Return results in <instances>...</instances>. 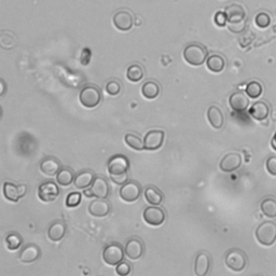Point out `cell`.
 <instances>
[{"label":"cell","mask_w":276,"mask_h":276,"mask_svg":"<svg viewBox=\"0 0 276 276\" xmlns=\"http://www.w3.org/2000/svg\"><path fill=\"white\" fill-rule=\"evenodd\" d=\"M207 50L200 43L188 44L184 50V59L189 65L201 66L207 60Z\"/></svg>","instance_id":"6da1fadb"},{"label":"cell","mask_w":276,"mask_h":276,"mask_svg":"<svg viewBox=\"0 0 276 276\" xmlns=\"http://www.w3.org/2000/svg\"><path fill=\"white\" fill-rule=\"evenodd\" d=\"M258 242L264 246H271L276 242V224L273 222H263L256 230Z\"/></svg>","instance_id":"7a4b0ae2"},{"label":"cell","mask_w":276,"mask_h":276,"mask_svg":"<svg viewBox=\"0 0 276 276\" xmlns=\"http://www.w3.org/2000/svg\"><path fill=\"white\" fill-rule=\"evenodd\" d=\"M225 262L230 270L235 272H241L245 269L247 263V257L243 250L233 248L227 252Z\"/></svg>","instance_id":"3957f363"},{"label":"cell","mask_w":276,"mask_h":276,"mask_svg":"<svg viewBox=\"0 0 276 276\" xmlns=\"http://www.w3.org/2000/svg\"><path fill=\"white\" fill-rule=\"evenodd\" d=\"M79 100L85 108H95L101 100V93L97 86L86 85L79 94Z\"/></svg>","instance_id":"277c9868"},{"label":"cell","mask_w":276,"mask_h":276,"mask_svg":"<svg viewBox=\"0 0 276 276\" xmlns=\"http://www.w3.org/2000/svg\"><path fill=\"white\" fill-rule=\"evenodd\" d=\"M125 251L119 243H112L102 250V260L108 265H118L123 261Z\"/></svg>","instance_id":"5b68a950"},{"label":"cell","mask_w":276,"mask_h":276,"mask_svg":"<svg viewBox=\"0 0 276 276\" xmlns=\"http://www.w3.org/2000/svg\"><path fill=\"white\" fill-rule=\"evenodd\" d=\"M83 194L86 198H95V199H107L109 194V185L107 180L102 177H96L93 181L92 186L89 190H84Z\"/></svg>","instance_id":"8992f818"},{"label":"cell","mask_w":276,"mask_h":276,"mask_svg":"<svg viewBox=\"0 0 276 276\" xmlns=\"http://www.w3.org/2000/svg\"><path fill=\"white\" fill-rule=\"evenodd\" d=\"M141 190H143V189H141V186L137 183V181L130 180L123 186H121L119 195L124 202L132 203L139 199Z\"/></svg>","instance_id":"52a82bcc"},{"label":"cell","mask_w":276,"mask_h":276,"mask_svg":"<svg viewBox=\"0 0 276 276\" xmlns=\"http://www.w3.org/2000/svg\"><path fill=\"white\" fill-rule=\"evenodd\" d=\"M107 169L110 175L123 174V173H128L130 169V161L123 154H116L109 159Z\"/></svg>","instance_id":"ba28073f"},{"label":"cell","mask_w":276,"mask_h":276,"mask_svg":"<svg viewBox=\"0 0 276 276\" xmlns=\"http://www.w3.org/2000/svg\"><path fill=\"white\" fill-rule=\"evenodd\" d=\"M143 218L147 225L152 227H159L164 224L165 219H167V215H165V211L162 208L152 205V206H149L144 210Z\"/></svg>","instance_id":"9c48e42d"},{"label":"cell","mask_w":276,"mask_h":276,"mask_svg":"<svg viewBox=\"0 0 276 276\" xmlns=\"http://www.w3.org/2000/svg\"><path fill=\"white\" fill-rule=\"evenodd\" d=\"M59 195L60 188L53 181H45L38 188V198L42 202H53Z\"/></svg>","instance_id":"30bf717a"},{"label":"cell","mask_w":276,"mask_h":276,"mask_svg":"<svg viewBox=\"0 0 276 276\" xmlns=\"http://www.w3.org/2000/svg\"><path fill=\"white\" fill-rule=\"evenodd\" d=\"M3 192H4L5 198L8 201L19 202L20 199H22L23 196L26 194L27 187L25 185L17 186L13 183L7 181V183H5L3 186Z\"/></svg>","instance_id":"8fae6325"},{"label":"cell","mask_w":276,"mask_h":276,"mask_svg":"<svg viewBox=\"0 0 276 276\" xmlns=\"http://www.w3.org/2000/svg\"><path fill=\"white\" fill-rule=\"evenodd\" d=\"M165 134L161 130H152L149 131L144 138V146L146 150L154 151L160 149L164 143Z\"/></svg>","instance_id":"7c38bea8"},{"label":"cell","mask_w":276,"mask_h":276,"mask_svg":"<svg viewBox=\"0 0 276 276\" xmlns=\"http://www.w3.org/2000/svg\"><path fill=\"white\" fill-rule=\"evenodd\" d=\"M124 251L128 258L132 260H138L144 255V251H145L144 243L140 239L132 238L126 242Z\"/></svg>","instance_id":"4fadbf2b"},{"label":"cell","mask_w":276,"mask_h":276,"mask_svg":"<svg viewBox=\"0 0 276 276\" xmlns=\"http://www.w3.org/2000/svg\"><path fill=\"white\" fill-rule=\"evenodd\" d=\"M113 23L118 30L128 31L133 27L134 19L131 12L126 10H120L114 15Z\"/></svg>","instance_id":"5bb4252c"},{"label":"cell","mask_w":276,"mask_h":276,"mask_svg":"<svg viewBox=\"0 0 276 276\" xmlns=\"http://www.w3.org/2000/svg\"><path fill=\"white\" fill-rule=\"evenodd\" d=\"M242 165V156L239 153H228L220 161V170L225 173H232L239 170Z\"/></svg>","instance_id":"9a60e30c"},{"label":"cell","mask_w":276,"mask_h":276,"mask_svg":"<svg viewBox=\"0 0 276 276\" xmlns=\"http://www.w3.org/2000/svg\"><path fill=\"white\" fill-rule=\"evenodd\" d=\"M211 258L208 252L201 251L195 258L194 262V272L198 276L207 275L210 270Z\"/></svg>","instance_id":"2e32d148"},{"label":"cell","mask_w":276,"mask_h":276,"mask_svg":"<svg viewBox=\"0 0 276 276\" xmlns=\"http://www.w3.org/2000/svg\"><path fill=\"white\" fill-rule=\"evenodd\" d=\"M41 256V250L39 248L36 244H28L25 247H23L19 259L23 263H31L35 262Z\"/></svg>","instance_id":"e0dca14e"},{"label":"cell","mask_w":276,"mask_h":276,"mask_svg":"<svg viewBox=\"0 0 276 276\" xmlns=\"http://www.w3.org/2000/svg\"><path fill=\"white\" fill-rule=\"evenodd\" d=\"M110 204L105 199H96L90 203L89 212L94 217H106L110 212Z\"/></svg>","instance_id":"ac0fdd59"},{"label":"cell","mask_w":276,"mask_h":276,"mask_svg":"<svg viewBox=\"0 0 276 276\" xmlns=\"http://www.w3.org/2000/svg\"><path fill=\"white\" fill-rule=\"evenodd\" d=\"M62 169L61 162L54 156H46L40 162V171L46 176L58 175Z\"/></svg>","instance_id":"d6986e66"},{"label":"cell","mask_w":276,"mask_h":276,"mask_svg":"<svg viewBox=\"0 0 276 276\" xmlns=\"http://www.w3.org/2000/svg\"><path fill=\"white\" fill-rule=\"evenodd\" d=\"M229 104L234 112L243 113L249 106V99L243 92H235L229 98Z\"/></svg>","instance_id":"ffe728a7"},{"label":"cell","mask_w":276,"mask_h":276,"mask_svg":"<svg viewBox=\"0 0 276 276\" xmlns=\"http://www.w3.org/2000/svg\"><path fill=\"white\" fill-rule=\"evenodd\" d=\"M227 18H228V22L231 23H240L245 21V17H246V12L244 10V8L241 5L238 4H233L228 6L225 10Z\"/></svg>","instance_id":"44dd1931"},{"label":"cell","mask_w":276,"mask_h":276,"mask_svg":"<svg viewBox=\"0 0 276 276\" xmlns=\"http://www.w3.org/2000/svg\"><path fill=\"white\" fill-rule=\"evenodd\" d=\"M95 174L90 170L82 171L79 173V174L76 175L75 180H74V185L77 189H80V190H84V189L89 188L92 186L93 181L95 180Z\"/></svg>","instance_id":"7402d4cb"},{"label":"cell","mask_w":276,"mask_h":276,"mask_svg":"<svg viewBox=\"0 0 276 276\" xmlns=\"http://www.w3.org/2000/svg\"><path fill=\"white\" fill-rule=\"evenodd\" d=\"M207 119L211 128L215 130H220L225 124V117L222 110L217 106H210L207 110Z\"/></svg>","instance_id":"603a6c76"},{"label":"cell","mask_w":276,"mask_h":276,"mask_svg":"<svg viewBox=\"0 0 276 276\" xmlns=\"http://www.w3.org/2000/svg\"><path fill=\"white\" fill-rule=\"evenodd\" d=\"M249 115L257 121L265 120L270 113V107L264 101H256L249 109Z\"/></svg>","instance_id":"cb8c5ba5"},{"label":"cell","mask_w":276,"mask_h":276,"mask_svg":"<svg viewBox=\"0 0 276 276\" xmlns=\"http://www.w3.org/2000/svg\"><path fill=\"white\" fill-rule=\"evenodd\" d=\"M67 227L65 223L61 222V220H58V222H54L48 230V238L52 242H60L61 240L64 239V236L66 234Z\"/></svg>","instance_id":"d4e9b609"},{"label":"cell","mask_w":276,"mask_h":276,"mask_svg":"<svg viewBox=\"0 0 276 276\" xmlns=\"http://www.w3.org/2000/svg\"><path fill=\"white\" fill-rule=\"evenodd\" d=\"M206 66L207 69L210 70L211 73H222L226 67V61L225 59L219 54H212L206 60Z\"/></svg>","instance_id":"484cf974"},{"label":"cell","mask_w":276,"mask_h":276,"mask_svg":"<svg viewBox=\"0 0 276 276\" xmlns=\"http://www.w3.org/2000/svg\"><path fill=\"white\" fill-rule=\"evenodd\" d=\"M145 199L150 205H155V206H159V205H161L164 200V195L157 188L149 186L145 189Z\"/></svg>","instance_id":"4316f807"},{"label":"cell","mask_w":276,"mask_h":276,"mask_svg":"<svg viewBox=\"0 0 276 276\" xmlns=\"http://www.w3.org/2000/svg\"><path fill=\"white\" fill-rule=\"evenodd\" d=\"M141 94L147 99H154L160 94V85L155 81H147L141 86Z\"/></svg>","instance_id":"83f0119b"},{"label":"cell","mask_w":276,"mask_h":276,"mask_svg":"<svg viewBox=\"0 0 276 276\" xmlns=\"http://www.w3.org/2000/svg\"><path fill=\"white\" fill-rule=\"evenodd\" d=\"M75 173L73 170H70L68 168L61 169V171L58 173L57 175V181L59 185L63 187H68L74 183L75 180Z\"/></svg>","instance_id":"f1b7e54d"},{"label":"cell","mask_w":276,"mask_h":276,"mask_svg":"<svg viewBox=\"0 0 276 276\" xmlns=\"http://www.w3.org/2000/svg\"><path fill=\"white\" fill-rule=\"evenodd\" d=\"M126 78L131 82H139L144 78V69L139 64H133L126 70Z\"/></svg>","instance_id":"f546056e"},{"label":"cell","mask_w":276,"mask_h":276,"mask_svg":"<svg viewBox=\"0 0 276 276\" xmlns=\"http://www.w3.org/2000/svg\"><path fill=\"white\" fill-rule=\"evenodd\" d=\"M260 209L263 212V215L269 218L276 217V200L272 198L264 199L260 204Z\"/></svg>","instance_id":"4dcf8cb0"},{"label":"cell","mask_w":276,"mask_h":276,"mask_svg":"<svg viewBox=\"0 0 276 276\" xmlns=\"http://www.w3.org/2000/svg\"><path fill=\"white\" fill-rule=\"evenodd\" d=\"M5 243H6V246L8 249L11 250V251H15V250L20 249V247L22 246L23 240H22V236L19 233L11 232L6 236Z\"/></svg>","instance_id":"1f68e13d"},{"label":"cell","mask_w":276,"mask_h":276,"mask_svg":"<svg viewBox=\"0 0 276 276\" xmlns=\"http://www.w3.org/2000/svg\"><path fill=\"white\" fill-rule=\"evenodd\" d=\"M124 141H125L126 145L136 151H140V150H143V149H145L144 141L140 139L139 136L135 135V134H132V133L126 134L125 137H124Z\"/></svg>","instance_id":"d6a6232c"},{"label":"cell","mask_w":276,"mask_h":276,"mask_svg":"<svg viewBox=\"0 0 276 276\" xmlns=\"http://www.w3.org/2000/svg\"><path fill=\"white\" fill-rule=\"evenodd\" d=\"M263 88L258 81H250L246 85V94L250 98H258L262 94Z\"/></svg>","instance_id":"836d02e7"},{"label":"cell","mask_w":276,"mask_h":276,"mask_svg":"<svg viewBox=\"0 0 276 276\" xmlns=\"http://www.w3.org/2000/svg\"><path fill=\"white\" fill-rule=\"evenodd\" d=\"M81 200H82V196H81V193L79 192H72L69 193L67 195L66 198V206L69 207V208H74V207H77L80 205L81 203Z\"/></svg>","instance_id":"e575fe53"},{"label":"cell","mask_w":276,"mask_h":276,"mask_svg":"<svg viewBox=\"0 0 276 276\" xmlns=\"http://www.w3.org/2000/svg\"><path fill=\"white\" fill-rule=\"evenodd\" d=\"M255 23H256V25L260 28H266L271 24L270 15L265 12H260L259 14H257V17L255 19Z\"/></svg>","instance_id":"d590c367"},{"label":"cell","mask_w":276,"mask_h":276,"mask_svg":"<svg viewBox=\"0 0 276 276\" xmlns=\"http://www.w3.org/2000/svg\"><path fill=\"white\" fill-rule=\"evenodd\" d=\"M106 92L110 96H117L119 95L121 92V84L117 80H112L106 84Z\"/></svg>","instance_id":"8d00e7d4"},{"label":"cell","mask_w":276,"mask_h":276,"mask_svg":"<svg viewBox=\"0 0 276 276\" xmlns=\"http://www.w3.org/2000/svg\"><path fill=\"white\" fill-rule=\"evenodd\" d=\"M131 272H132L131 264H129L128 262H125V261L120 262L116 267V273L118 275H120V276H126V275L131 274Z\"/></svg>","instance_id":"74e56055"},{"label":"cell","mask_w":276,"mask_h":276,"mask_svg":"<svg viewBox=\"0 0 276 276\" xmlns=\"http://www.w3.org/2000/svg\"><path fill=\"white\" fill-rule=\"evenodd\" d=\"M214 22H215V24L218 27H225L227 25V22H228V18H227L226 12L218 11L215 14V17H214Z\"/></svg>","instance_id":"f35d334b"},{"label":"cell","mask_w":276,"mask_h":276,"mask_svg":"<svg viewBox=\"0 0 276 276\" xmlns=\"http://www.w3.org/2000/svg\"><path fill=\"white\" fill-rule=\"evenodd\" d=\"M110 179H112L113 183H115L116 185L123 186L129 181V175L128 173H123V174H119V175H110Z\"/></svg>","instance_id":"ab89813d"},{"label":"cell","mask_w":276,"mask_h":276,"mask_svg":"<svg viewBox=\"0 0 276 276\" xmlns=\"http://www.w3.org/2000/svg\"><path fill=\"white\" fill-rule=\"evenodd\" d=\"M228 28L234 34H241L242 31H244V29H245V21L240 22V23H233V24L229 23Z\"/></svg>","instance_id":"60d3db41"},{"label":"cell","mask_w":276,"mask_h":276,"mask_svg":"<svg viewBox=\"0 0 276 276\" xmlns=\"http://www.w3.org/2000/svg\"><path fill=\"white\" fill-rule=\"evenodd\" d=\"M266 170L271 175L276 176V156L272 155L266 160Z\"/></svg>","instance_id":"b9f144b4"},{"label":"cell","mask_w":276,"mask_h":276,"mask_svg":"<svg viewBox=\"0 0 276 276\" xmlns=\"http://www.w3.org/2000/svg\"><path fill=\"white\" fill-rule=\"evenodd\" d=\"M91 59V51L90 49H83L82 51V55H81V63L82 65H88L89 62Z\"/></svg>","instance_id":"7bdbcfd3"},{"label":"cell","mask_w":276,"mask_h":276,"mask_svg":"<svg viewBox=\"0 0 276 276\" xmlns=\"http://www.w3.org/2000/svg\"><path fill=\"white\" fill-rule=\"evenodd\" d=\"M0 85H2V93H0V95L4 96V94L6 92V83H5L4 79H2V80H0Z\"/></svg>","instance_id":"ee69618b"},{"label":"cell","mask_w":276,"mask_h":276,"mask_svg":"<svg viewBox=\"0 0 276 276\" xmlns=\"http://www.w3.org/2000/svg\"><path fill=\"white\" fill-rule=\"evenodd\" d=\"M271 145H272V148H273V149H274V150L276 151V133L274 134V136H273V138H272Z\"/></svg>","instance_id":"f6af8a7d"}]
</instances>
